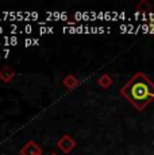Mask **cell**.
<instances>
[{
	"label": "cell",
	"mask_w": 154,
	"mask_h": 155,
	"mask_svg": "<svg viewBox=\"0 0 154 155\" xmlns=\"http://www.w3.org/2000/svg\"><path fill=\"white\" fill-rule=\"evenodd\" d=\"M122 93L132 105H135L138 109H142L154 99V84H152L143 74L139 73L135 74L134 78L124 86Z\"/></svg>",
	"instance_id": "obj_1"
}]
</instances>
